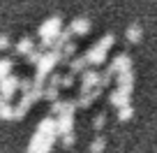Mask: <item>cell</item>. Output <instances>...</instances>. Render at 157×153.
Listing matches in <instances>:
<instances>
[{
    "mask_svg": "<svg viewBox=\"0 0 157 153\" xmlns=\"http://www.w3.org/2000/svg\"><path fill=\"white\" fill-rule=\"evenodd\" d=\"M60 33H63V19H60V16H49L37 30L39 40H42V49L44 51L53 49V42H56V37H58Z\"/></svg>",
    "mask_w": 157,
    "mask_h": 153,
    "instance_id": "obj_1",
    "label": "cell"
},
{
    "mask_svg": "<svg viewBox=\"0 0 157 153\" xmlns=\"http://www.w3.org/2000/svg\"><path fill=\"white\" fill-rule=\"evenodd\" d=\"M116 44V35H104L102 40L97 42L95 46H90L88 51H86V58H88V63L90 65H102L104 60H106V56H109V49Z\"/></svg>",
    "mask_w": 157,
    "mask_h": 153,
    "instance_id": "obj_2",
    "label": "cell"
},
{
    "mask_svg": "<svg viewBox=\"0 0 157 153\" xmlns=\"http://www.w3.org/2000/svg\"><path fill=\"white\" fill-rule=\"evenodd\" d=\"M56 139L58 137H51V135H44V132H37V130H35V135L28 142V151L25 153H51Z\"/></svg>",
    "mask_w": 157,
    "mask_h": 153,
    "instance_id": "obj_3",
    "label": "cell"
},
{
    "mask_svg": "<svg viewBox=\"0 0 157 153\" xmlns=\"http://www.w3.org/2000/svg\"><path fill=\"white\" fill-rule=\"evenodd\" d=\"M19 84H21V79H19V77H14V74L2 77V79H0V95L7 98V100H12L16 95V91H19Z\"/></svg>",
    "mask_w": 157,
    "mask_h": 153,
    "instance_id": "obj_4",
    "label": "cell"
},
{
    "mask_svg": "<svg viewBox=\"0 0 157 153\" xmlns=\"http://www.w3.org/2000/svg\"><path fill=\"white\" fill-rule=\"evenodd\" d=\"M99 79H102V74H99L97 70H86V72H81V93H88V91L97 88Z\"/></svg>",
    "mask_w": 157,
    "mask_h": 153,
    "instance_id": "obj_5",
    "label": "cell"
},
{
    "mask_svg": "<svg viewBox=\"0 0 157 153\" xmlns=\"http://www.w3.org/2000/svg\"><path fill=\"white\" fill-rule=\"evenodd\" d=\"M76 100H56V102H51V114L53 116H63V114H74L76 111Z\"/></svg>",
    "mask_w": 157,
    "mask_h": 153,
    "instance_id": "obj_6",
    "label": "cell"
},
{
    "mask_svg": "<svg viewBox=\"0 0 157 153\" xmlns=\"http://www.w3.org/2000/svg\"><path fill=\"white\" fill-rule=\"evenodd\" d=\"M129 95H132V91L118 86L113 93H109V102H111L116 109H120V107H125V104H129Z\"/></svg>",
    "mask_w": 157,
    "mask_h": 153,
    "instance_id": "obj_7",
    "label": "cell"
},
{
    "mask_svg": "<svg viewBox=\"0 0 157 153\" xmlns=\"http://www.w3.org/2000/svg\"><path fill=\"white\" fill-rule=\"evenodd\" d=\"M109 70L113 72V77H116V74H120V72H125V70H132V58H129L127 54L116 56V58L111 60V65H109Z\"/></svg>",
    "mask_w": 157,
    "mask_h": 153,
    "instance_id": "obj_8",
    "label": "cell"
},
{
    "mask_svg": "<svg viewBox=\"0 0 157 153\" xmlns=\"http://www.w3.org/2000/svg\"><path fill=\"white\" fill-rule=\"evenodd\" d=\"M102 91H104L102 86H97V88L88 91V93H81V95H78V100H76V107H78V109H88L90 104H93L95 100L102 95Z\"/></svg>",
    "mask_w": 157,
    "mask_h": 153,
    "instance_id": "obj_9",
    "label": "cell"
},
{
    "mask_svg": "<svg viewBox=\"0 0 157 153\" xmlns=\"http://www.w3.org/2000/svg\"><path fill=\"white\" fill-rule=\"evenodd\" d=\"M69 30H72L74 35H88L90 33V19H86V16H78V19H74L72 23H69Z\"/></svg>",
    "mask_w": 157,
    "mask_h": 153,
    "instance_id": "obj_10",
    "label": "cell"
},
{
    "mask_svg": "<svg viewBox=\"0 0 157 153\" xmlns=\"http://www.w3.org/2000/svg\"><path fill=\"white\" fill-rule=\"evenodd\" d=\"M56 119H58V135L60 137L67 132H74V114H63V116H56Z\"/></svg>",
    "mask_w": 157,
    "mask_h": 153,
    "instance_id": "obj_11",
    "label": "cell"
},
{
    "mask_svg": "<svg viewBox=\"0 0 157 153\" xmlns=\"http://www.w3.org/2000/svg\"><path fill=\"white\" fill-rule=\"evenodd\" d=\"M116 81L120 88H127V91H134V70H125V72L116 74Z\"/></svg>",
    "mask_w": 157,
    "mask_h": 153,
    "instance_id": "obj_12",
    "label": "cell"
},
{
    "mask_svg": "<svg viewBox=\"0 0 157 153\" xmlns=\"http://www.w3.org/2000/svg\"><path fill=\"white\" fill-rule=\"evenodd\" d=\"M0 119L2 121H14V104H12V100L2 98V95H0Z\"/></svg>",
    "mask_w": 157,
    "mask_h": 153,
    "instance_id": "obj_13",
    "label": "cell"
},
{
    "mask_svg": "<svg viewBox=\"0 0 157 153\" xmlns=\"http://www.w3.org/2000/svg\"><path fill=\"white\" fill-rule=\"evenodd\" d=\"M88 58H86V54L83 56H76V58H72L69 60V72H74V74H81V72H86L88 70Z\"/></svg>",
    "mask_w": 157,
    "mask_h": 153,
    "instance_id": "obj_14",
    "label": "cell"
},
{
    "mask_svg": "<svg viewBox=\"0 0 157 153\" xmlns=\"http://www.w3.org/2000/svg\"><path fill=\"white\" fill-rule=\"evenodd\" d=\"M125 37H127L129 44H139V42H141V37H143V28H141L139 23H132L127 30H125Z\"/></svg>",
    "mask_w": 157,
    "mask_h": 153,
    "instance_id": "obj_15",
    "label": "cell"
},
{
    "mask_svg": "<svg viewBox=\"0 0 157 153\" xmlns=\"http://www.w3.org/2000/svg\"><path fill=\"white\" fill-rule=\"evenodd\" d=\"M33 49H35V42L30 40V37H21V40L16 42V54L19 56H28Z\"/></svg>",
    "mask_w": 157,
    "mask_h": 153,
    "instance_id": "obj_16",
    "label": "cell"
},
{
    "mask_svg": "<svg viewBox=\"0 0 157 153\" xmlns=\"http://www.w3.org/2000/svg\"><path fill=\"white\" fill-rule=\"evenodd\" d=\"M60 51H63V63H67V60H72V58H74V54H76V44L69 40V42H67V44H65Z\"/></svg>",
    "mask_w": 157,
    "mask_h": 153,
    "instance_id": "obj_17",
    "label": "cell"
},
{
    "mask_svg": "<svg viewBox=\"0 0 157 153\" xmlns=\"http://www.w3.org/2000/svg\"><path fill=\"white\" fill-rule=\"evenodd\" d=\"M104 148H106V139L104 137H95L93 142H90V153H104Z\"/></svg>",
    "mask_w": 157,
    "mask_h": 153,
    "instance_id": "obj_18",
    "label": "cell"
},
{
    "mask_svg": "<svg viewBox=\"0 0 157 153\" xmlns=\"http://www.w3.org/2000/svg\"><path fill=\"white\" fill-rule=\"evenodd\" d=\"M58 86H51V84H46L44 86V100H49V102H56L58 100Z\"/></svg>",
    "mask_w": 157,
    "mask_h": 153,
    "instance_id": "obj_19",
    "label": "cell"
},
{
    "mask_svg": "<svg viewBox=\"0 0 157 153\" xmlns=\"http://www.w3.org/2000/svg\"><path fill=\"white\" fill-rule=\"evenodd\" d=\"M42 56H44V49L39 46V49H33V51H30V54L25 56V60H28L30 65H37L39 60H42Z\"/></svg>",
    "mask_w": 157,
    "mask_h": 153,
    "instance_id": "obj_20",
    "label": "cell"
},
{
    "mask_svg": "<svg viewBox=\"0 0 157 153\" xmlns=\"http://www.w3.org/2000/svg\"><path fill=\"white\" fill-rule=\"evenodd\" d=\"M132 116H134L132 104H125V107H120V109H118V121H129Z\"/></svg>",
    "mask_w": 157,
    "mask_h": 153,
    "instance_id": "obj_21",
    "label": "cell"
},
{
    "mask_svg": "<svg viewBox=\"0 0 157 153\" xmlns=\"http://www.w3.org/2000/svg\"><path fill=\"white\" fill-rule=\"evenodd\" d=\"M12 67H14V63L10 58H0V79L7 77V74H12Z\"/></svg>",
    "mask_w": 157,
    "mask_h": 153,
    "instance_id": "obj_22",
    "label": "cell"
},
{
    "mask_svg": "<svg viewBox=\"0 0 157 153\" xmlns=\"http://www.w3.org/2000/svg\"><path fill=\"white\" fill-rule=\"evenodd\" d=\"M74 142H76L74 132H67V135H63V137H60V144H63L65 148H72V146H74Z\"/></svg>",
    "mask_w": 157,
    "mask_h": 153,
    "instance_id": "obj_23",
    "label": "cell"
},
{
    "mask_svg": "<svg viewBox=\"0 0 157 153\" xmlns=\"http://www.w3.org/2000/svg\"><path fill=\"white\" fill-rule=\"evenodd\" d=\"M104 125H106V114H97V116H95V121H93V128L99 132Z\"/></svg>",
    "mask_w": 157,
    "mask_h": 153,
    "instance_id": "obj_24",
    "label": "cell"
},
{
    "mask_svg": "<svg viewBox=\"0 0 157 153\" xmlns=\"http://www.w3.org/2000/svg\"><path fill=\"white\" fill-rule=\"evenodd\" d=\"M72 84H74V72H69V74H63V88H69Z\"/></svg>",
    "mask_w": 157,
    "mask_h": 153,
    "instance_id": "obj_25",
    "label": "cell"
},
{
    "mask_svg": "<svg viewBox=\"0 0 157 153\" xmlns=\"http://www.w3.org/2000/svg\"><path fill=\"white\" fill-rule=\"evenodd\" d=\"M10 37H7V35H0V51H5V49H10Z\"/></svg>",
    "mask_w": 157,
    "mask_h": 153,
    "instance_id": "obj_26",
    "label": "cell"
}]
</instances>
